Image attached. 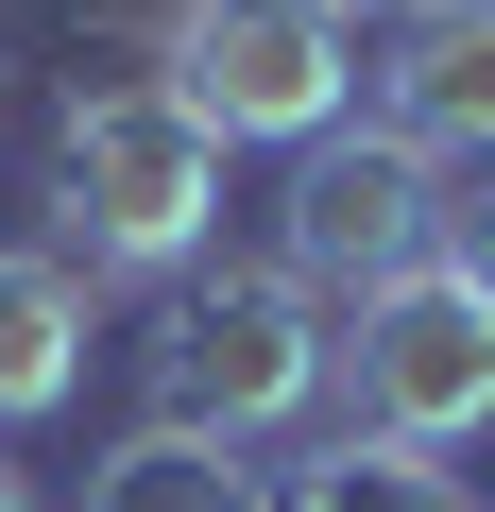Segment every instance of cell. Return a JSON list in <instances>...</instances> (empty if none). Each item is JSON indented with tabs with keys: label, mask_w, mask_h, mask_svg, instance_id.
Masks as SVG:
<instances>
[{
	"label": "cell",
	"mask_w": 495,
	"mask_h": 512,
	"mask_svg": "<svg viewBox=\"0 0 495 512\" xmlns=\"http://www.w3.org/2000/svg\"><path fill=\"white\" fill-rule=\"evenodd\" d=\"M205 239H222V137L171 103V86H137V103H69V137H52V256L86 291H120V274H205Z\"/></svg>",
	"instance_id": "6da1fadb"
},
{
	"label": "cell",
	"mask_w": 495,
	"mask_h": 512,
	"mask_svg": "<svg viewBox=\"0 0 495 512\" xmlns=\"http://www.w3.org/2000/svg\"><path fill=\"white\" fill-rule=\"evenodd\" d=\"M137 359H154V410L171 427L257 444V427H308L325 410L342 325H325V291L291 274V256H205V274H171V308H154Z\"/></svg>",
	"instance_id": "7a4b0ae2"
},
{
	"label": "cell",
	"mask_w": 495,
	"mask_h": 512,
	"mask_svg": "<svg viewBox=\"0 0 495 512\" xmlns=\"http://www.w3.org/2000/svg\"><path fill=\"white\" fill-rule=\"evenodd\" d=\"M154 69L222 154L239 137L308 154L325 120H359V18H325V0H154Z\"/></svg>",
	"instance_id": "3957f363"
},
{
	"label": "cell",
	"mask_w": 495,
	"mask_h": 512,
	"mask_svg": "<svg viewBox=\"0 0 495 512\" xmlns=\"http://www.w3.org/2000/svg\"><path fill=\"white\" fill-rule=\"evenodd\" d=\"M325 410L342 427H376V444H478L495 427V308L444 274V256H427V274H393V291H359L342 308V359H325Z\"/></svg>",
	"instance_id": "277c9868"
},
{
	"label": "cell",
	"mask_w": 495,
	"mask_h": 512,
	"mask_svg": "<svg viewBox=\"0 0 495 512\" xmlns=\"http://www.w3.org/2000/svg\"><path fill=\"white\" fill-rule=\"evenodd\" d=\"M274 256H291V274H308L325 308H359V291L427 274V256H444V154H410L393 120H325V137L291 154Z\"/></svg>",
	"instance_id": "5b68a950"
},
{
	"label": "cell",
	"mask_w": 495,
	"mask_h": 512,
	"mask_svg": "<svg viewBox=\"0 0 495 512\" xmlns=\"http://www.w3.org/2000/svg\"><path fill=\"white\" fill-rule=\"evenodd\" d=\"M376 120L410 154H495V0H410L376 52Z\"/></svg>",
	"instance_id": "8992f818"
},
{
	"label": "cell",
	"mask_w": 495,
	"mask_h": 512,
	"mask_svg": "<svg viewBox=\"0 0 495 512\" xmlns=\"http://www.w3.org/2000/svg\"><path fill=\"white\" fill-rule=\"evenodd\" d=\"M86 274L35 239V256H0V427H35V410H69L86 393Z\"/></svg>",
	"instance_id": "52a82bcc"
},
{
	"label": "cell",
	"mask_w": 495,
	"mask_h": 512,
	"mask_svg": "<svg viewBox=\"0 0 495 512\" xmlns=\"http://www.w3.org/2000/svg\"><path fill=\"white\" fill-rule=\"evenodd\" d=\"M257 512H478V495L444 478V444H376V427H325L308 461H274V478H257Z\"/></svg>",
	"instance_id": "ba28073f"
},
{
	"label": "cell",
	"mask_w": 495,
	"mask_h": 512,
	"mask_svg": "<svg viewBox=\"0 0 495 512\" xmlns=\"http://www.w3.org/2000/svg\"><path fill=\"white\" fill-rule=\"evenodd\" d=\"M86 512H257V444H222V427H120L103 444V478H86Z\"/></svg>",
	"instance_id": "9c48e42d"
},
{
	"label": "cell",
	"mask_w": 495,
	"mask_h": 512,
	"mask_svg": "<svg viewBox=\"0 0 495 512\" xmlns=\"http://www.w3.org/2000/svg\"><path fill=\"white\" fill-rule=\"evenodd\" d=\"M444 274L495 308V188H444Z\"/></svg>",
	"instance_id": "30bf717a"
},
{
	"label": "cell",
	"mask_w": 495,
	"mask_h": 512,
	"mask_svg": "<svg viewBox=\"0 0 495 512\" xmlns=\"http://www.w3.org/2000/svg\"><path fill=\"white\" fill-rule=\"evenodd\" d=\"M325 18H410V0H325Z\"/></svg>",
	"instance_id": "8fae6325"
},
{
	"label": "cell",
	"mask_w": 495,
	"mask_h": 512,
	"mask_svg": "<svg viewBox=\"0 0 495 512\" xmlns=\"http://www.w3.org/2000/svg\"><path fill=\"white\" fill-rule=\"evenodd\" d=\"M0 512H35V478H18V461H0Z\"/></svg>",
	"instance_id": "7c38bea8"
}]
</instances>
